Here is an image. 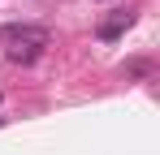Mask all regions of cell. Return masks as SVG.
Instances as JSON below:
<instances>
[{"instance_id":"2","label":"cell","mask_w":160,"mask_h":155,"mask_svg":"<svg viewBox=\"0 0 160 155\" xmlns=\"http://www.w3.org/2000/svg\"><path fill=\"white\" fill-rule=\"evenodd\" d=\"M0 35H4V39H18V43H39V48H43V43H48V30H43V26H4V30H0Z\"/></svg>"},{"instance_id":"4","label":"cell","mask_w":160,"mask_h":155,"mask_svg":"<svg viewBox=\"0 0 160 155\" xmlns=\"http://www.w3.org/2000/svg\"><path fill=\"white\" fill-rule=\"evenodd\" d=\"M126 69H130V73H138V78H143V73H147V69H152V65H147V60H130Z\"/></svg>"},{"instance_id":"3","label":"cell","mask_w":160,"mask_h":155,"mask_svg":"<svg viewBox=\"0 0 160 155\" xmlns=\"http://www.w3.org/2000/svg\"><path fill=\"white\" fill-rule=\"evenodd\" d=\"M39 43H26V48H18V52H9V60H18V65H30V60H39Z\"/></svg>"},{"instance_id":"1","label":"cell","mask_w":160,"mask_h":155,"mask_svg":"<svg viewBox=\"0 0 160 155\" xmlns=\"http://www.w3.org/2000/svg\"><path fill=\"white\" fill-rule=\"evenodd\" d=\"M130 22H134V9H117L112 17H104V22H100V30H95V35H100L104 43H112V39H121V30H126Z\"/></svg>"}]
</instances>
